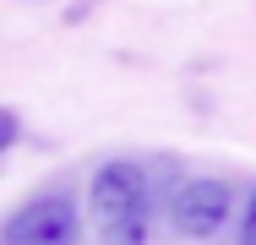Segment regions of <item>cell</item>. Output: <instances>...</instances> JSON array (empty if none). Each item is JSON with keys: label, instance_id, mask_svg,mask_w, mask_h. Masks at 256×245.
<instances>
[{"label": "cell", "instance_id": "cell-1", "mask_svg": "<svg viewBox=\"0 0 256 245\" xmlns=\"http://www.w3.org/2000/svg\"><path fill=\"white\" fill-rule=\"evenodd\" d=\"M88 212H93L98 245H148V229H153V186H148V169L131 164V158L98 164V174L88 186Z\"/></svg>", "mask_w": 256, "mask_h": 245}, {"label": "cell", "instance_id": "cell-2", "mask_svg": "<svg viewBox=\"0 0 256 245\" xmlns=\"http://www.w3.org/2000/svg\"><path fill=\"white\" fill-rule=\"evenodd\" d=\"M0 245H82V212L71 196L38 191L6 218Z\"/></svg>", "mask_w": 256, "mask_h": 245}, {"label": "cell", "instance_id": "cell-3", "mask_svg": "<svg viewBox=\"0 0 256 245\" xmlns=\"http://www.w3.org/2000/svg\"><path fill=\"white\" fill-rule=\"evenodd\" d=\"M229 212H234V191L224 180H186L169 202V224L186 240H212L229 224Z\"/></svg>", "mask_w": 256, "mask_h": 245}, {"label": "cell", "instance_id": "cell-4", "mask_svg": "<svg viewBox=\"0 0 256 245\" xmlns=\"http://www.w3.org/2000/svg\"><path fill=\"white\" fill-rule=\"evenodd\" d=\"M240 245H256V191L246 202V218H240Z\"/></svg>", "mask_w": 256, "mask_h": 245}]
</instances>
